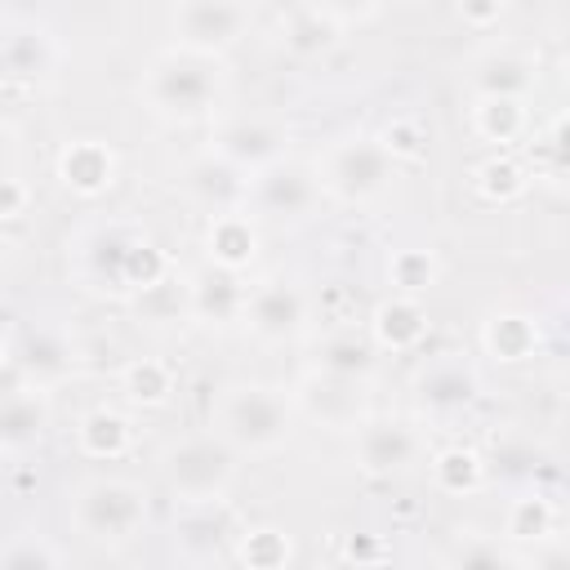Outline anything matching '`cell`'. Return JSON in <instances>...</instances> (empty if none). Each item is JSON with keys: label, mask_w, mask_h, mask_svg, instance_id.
<instances>
[{"label": "cell", "mask_w": 570, "mask_h": 570, "mask_svg": "<svg viewBox=\"0 0 570 570\" xmlns=\"http://www.w3.org/2000/svg\"><path fill=\"white\" fill-rule=\"evenodd\" d=\"M223 94V67L200 49H169L147 67L142 98L169 120H200Z\"/></svg>", "instance_id": "obj_1"}, {"label": "cell", "mask_w": 570, "mask_h": 570, "mask_svg": "<svg viewBox=\"0 0 570 570\" xmlns=\"http://www.w3.org/2000/svg\"><path fill=\"white\" fill-rule=\"evenodd\" d=\"M289 428H294V405L285 392L263 387V383H240L223 392L218 436L232 450H249V454L281 450L289 441Z\"/></svg>", "instance_id": "obj_2"}, {"label": "cell", "mask_w": 570, "mask_h": 570, "mask_svg": "<svg viewBox=\"0 0 570 570\" xmlns=\"http://www.w3.org/2000/svg\"><path fill=\"white\" fill-rule=\"evenodd\" d=\"M160 476H165V485H169V494L178 503L223 499L227 485H232V476H236V450L223 436H214V432L183 436L178 445L165 450Z\"/></svg>", "instance_id": "obj_3"}, {"label": "cell", "mask_w": 570, "mask_h": 570, "mask_svg": "<svg viewBox=\"0 0 570 570\" xmlns=\"http://www.w3.org/2000/svg\"><path fill=\"white\" fill-rule=\"evenodd\" d=\"M71 521L94 543H125L147 521V499L134 481L120 476H94L71 499Z\"/></svg>", "instance_id": "obj_4"}, {"label": "cell", "mask_w": 570, "mask_h": 570, "mask_svg": "<svg viewBox=\"0 0 570 570\" xmlns=\"http://www.w3.org/2000/svg\"><path fill=\"white\" fill-rule=\"evenodd\" d=\"M392 165H396V160L387 156V147H383L379 138L356 134V138H338V142L321 156L316 183H321V191H330V196H338V200H370V196H379V191L387 187Z\"/></svg>", "instance_id": "obj_5"}, {"label": "cell", "mask_w": 570, "mask_h": 570, "mask_svg": "<svg viewBox=\"0 0 570 570\" xmlns=\"http://www.w3.org/2000/svg\"><path fill=\"white\" fill-rule=\"evenodd\" d=\"M249 22V9L240 0H178L174 9V36L183 49H227L232 40H240Z\"/></svg>", "instance_id": "obj_6"}, {"label": "cell", "mask_w": 570, "mask_h": 570, "mask_svg": "<svg viewBox=\"0 0 570 570\" xmlns=\"http://www.w3.org/2000/svg\"><path fill=\"white\" fill-rule=\"evenodd\" d=\"M249 196L272 218H303L316 205L321 183H316V169H307L298 160H267V165H258Z\"/></svg>", "instance_id": "obj_7"}, {"label": "cell", "mask_w": 570, "mask_h": 570, "mask_svg": "<svg viewBox=\"0 0 570 570\" xmlns=\"http://www.w3.org/2000/svg\"><path fill=\"white\" fill-rule=\"evenodd\" d=\"M240 316L258 338H294L307 321V298L294 281H267L258 289H245Z\"/></svg>", "instance_id": "obj_8"}, {"label": "cell", "mask_w": 570, "mask_h": 570, "mask_svg": "<svg viewBox=\"0 0 570 570\" xmlns=\"http://www.w3.org/2000/svg\"><path fill=\"white\" fill-rule=\"evenodd\" d=\"M356 454L365 472H401L419 454V432L405 419H361Z\"/></svg>", "instance_id": "obj_9"}, {"label": "cell", "mask_w": 570, "mask_h": 570, "mask_svg": "<svg viewBox=\"0 0 570 570\" xmlns=\"http://www.w3.org/2000/svg\"><path fill=\"white\" fill-rule=\"evenodd\" d=\"M187 191L191 200H200L205 209L223 214V209H240V200L249 196V183H245V169L236 160H227L223 151H209L200 160L187 165Z\"/></svg>", "instance_id": "obj_10"}, {"label": "cell", "mask_w": 570, "mask_h": 570, "mask_svg": "<svg viewBox=\"0 0 570 570\" xmlns=\"http://www.w3.org/2000/svg\"><path fill=\"white\" fill-rule=\"evenodd\" d=\"M298 401L312 419H321L325 428H356L361 423V379H343V374H325L316 370L303 387H298Z\"/></svg>", "instance_id": "obj_11"}, {"label": "cell", "mask_w": 570, "mask_h": 570, "mask_svg": "<svg viewBox=\"0 0 570 570\" xmlns=\"http://www.w3.org/2000/svg\"><path fill=\"white\" fill-rule=\"evenodd\" d=\"M236 512L223 503V499H209V503H187L178 530H174V543L187 552V557H214L227 548V539H236Z\"/></svg>", "instance_id": "obj_12"}, {"label": "cell", "mask_w": 570, "mask_h": 570, "mask_svg": "<svg viewBox=\"0 0 570 570\" xmlns=\"http://www.w3.org/2000/svg\"><path fill=\"white\" fill-rule=\"evenodd\" d=\"M281 142H285V129L272 125V120H263V116H236L218 134V151L227 160H236L240 169H249V165L258 169V165L276 160L281 156Z\"/></svg>", "instance_id": "obj_13"}, {"label": "cell", "mask_w": 570, "mask_h": 570, "mask_svg": "<svg viewBox=\"0 0 570 570\" xmlns=\"http://www.w3.org/2000/svg\"><path fill=\"white\" fill-rule=\"evenodd\" d=\"M58 178L80 196H98L116 178V151L107 142H98V138H76L58 156Z\"/></svg>", "instance_id": "obj_14"}, {"label": "cell", "mask_w": 570, "mask_h": 570, "mask_svg": "<svg viewBox=\"0 0 570 570\" xmlns=\"http://www.w3.org/2000/svg\"><path fill=\"white\" fill-rule=\"evenodd\" d=\"M138 236L120 223H107V227H94L80 245V258H85V276L98 285V289H125V258H129V245Z\"/></svg>", "instance_id": "obj_15"}, {"label": "cell", "mask_w": 570, "mask_h": 570, "mask_svg": "<svg viewBox=\"0 0 570 570\" xmlns=\"http://www.w3.org/2000/svg\"><path fill=\"white\" fill-rule=\"evenodd\" d=\"M187 312L200 316V321H209V325H227V321H236L245 312V285L227 267L200 272L187 285Z\"/></svg>", "instance_id": "obj_16"}, {"label": "cell", "mask_w": 570, "mask_h": 570, "mask_svg": "<svg viewBox=\"0 0 570 570\" xmlns=\"http://www.w3.org/2000/svg\"><path fill=\"white\" fill-rule=\"evenodd\" d=\"M205 249H209V263H214V267L240 272V267L258 254V232H254V223H249L240 209H223V214H209Z\"/></svg>", "instance_id": "obj_17"}, {"label": "cell", "mask_w": 570, "mask_h": 570, "mask_svg": "<svg viewBox=\"0 0 570 570\" xmlns=\"http://www.w3.org/2000/svg\"><path fill=\"white\" fill-rule=\"evenodd\" d=\"M49 405L40 392H13L0 401V450H27L45 436Z\"/></svg>", "instance_id": "obj_18"}, {"label": "cell", "mask_w": 570, "mask_h": 570, "mask_svg": "<svg viewBox=\"0 0 570 570\" xmlns=\"http://www.w3.org/2000/svg\"><path fill=\"white\" fill-rule=\"evenodd\" d=\"M423 334H428V316L410 294H396L374 312V338L392 352H410Z\"/></svg>", "instance_id": "obj_19"}, {"label": "cell", "mask_w": 570, "mask_h": 570, "mask_svg": "<svg viewBox=\"0 0 570 570\" xmlns=\"http://www.w3.org/2000/svg\"><path fill=\"white\" fill-rule=\"evenodd\" d=\"M316 370L343 374V379H365L374 370V343L361 338L356 330H338L316 347Z\"/></svg>", "instance_id": "obj_20"}, {"label": "cell", "mask_w": 570, "mask_h": 570, "mask_svg": "<svg viewBox=\"0 0 570 570\" xmlns=\"http://www.w3.org/2000/svg\"><path fill=\"white\" fill-rule=\"evenodd\" d=\"M0 67H4L9 76L36 80V76H45V71L53 67V40H49L45 31H31V27L9 31V36L0 40Z\"/></svg>", "instance_id": "obj_21"}, {"label": "cell", "mask_w": 570, "mask_h": 570, "mask_svg": "<svg viewBox=\"0 0 570 570\" xmlns=\"http://www.w3.org/2000/svg\"><path fill=\"white\" fill-rule=\"evenodd\" d=\"M129 441H134V428L116 410H94L80 419V450L89 459H120L129 450Z\"/></svg>", "instance_id": "obj_22"}, {"label": "cell", "mask_w": 570, "mask_h": 570, "mask_svg": "<svg viewBox=\"0 0 570 570\" xmlns=\"http://www.w3.org/2000/svg\"><path fill=\"white\" fill-rule=\"evenodd\" d=\"M539 343V330L530 316H517V312H503V316H490L485 321V347L490 356L499 361H525Z\"/></svg>", "instance_id": "obj_23"}, {"label": "cell", "mask_w": 570, "mask_h": 570, "mask_svg": "<svg viewBox=\"0 0 570 570\" xmlns=\"http://www.w3.org/2000/svg\"><path fill=\"white\" fill-rule=\"evenodd\" d=\"M472 392H476V379H472L463 365H432V370L419 379V396H423V405H432V410H459V405L472 401Z\"/></svg>", "instance_id": "obj_24"}, {"label": "cell", "mask_w": 570, "mask_h": 570, "mask_svg": "<svg viewBox=\"0 0 570 570\" xmlns=\"http://www.w3.org/2000/svg\"><path fill=\"white\" fill-rule=\"evenodd\" d=\"M334 31H338V22H334L330 13L303 4V9H294L289 22H285V49H289V53H303V58L325 53V49L334 45Z\"/></svg>", "instance_id": "obj_25"}, {"label": "cell", "mask_w": 570, "mask_h": 570, "mask_svg": "<svg viewBox=\"0 0 570 570\" xmlns=\"http://www.w3.org/2000/svg\"><path fill=\"white\" fill-rule=\"evenodd\" d=\"M530 85H534L530 62L525 58H512V53L485 58L481 71H476V94L481 98H521Z\"/></svg>", "instance_id": "obj_26"}, {"label": "cell", "mask_w": 570, "mask_h": 570, "mask_svg": "<svg viewBox=\"0 0 570 570\" xmlns=\"http://www.w3.org/2000/svg\"><path fill=\"white\" fill-rule=\"evenodd\" d=\"M432 481H436L445 494H472V490L481 485V459H476L472 450H463V445L441 450V454L432 459Z\"/></svg>", "instance_id": "obj_27"}, {"label": "cell", "mask_w": 570, "mask_h": 570, "mask_svg": "<svg viewBox=\"0 0 570 570\" xmlns=\"http://www.w3.org/2000/svg\"><path fill=\"white\" fill-rule=\"evenodd\" d=\"M525 125L521 98H481L476 102V134L490 142H512Z\"/></svg>", "instance_id": "obj_28"}, {"label": "cell", "mask_w": 570, "mask_h": 570, "mask_svg": "<svg viewBox=\"0 0 570 570\" xmlns=\"http://www.w3.org/2000/svg\"><path fill=\"white\" fill-rule=\"evenodd\" d=\"M125 392H129V401H138V405H160V401L174 392V374H169L165 361L142 356V361L125 365Z\"/></svg>", "instance_id": "obj_29"}, {"label": "cell", "mask_w": 570, "mask_h": 570, "mask_svg": "<svg viewBox=\"0 0 570 570\" xmlns=\"http://www.w3.org/2000/svg\"><path fill=\"white\" fill-rule=\"evenodd\" d=\"M22 361H27V370H31L40 383H53V379H62V374L71 370V352H67V343H62L58 334H31Z\"/></svg>", "instance_id": "obj_30"}, {"label": "cell", "mask_w": 570, "mask_h": 570, "mask_svg": "<svg viewBox=\"0 0 570 570\" xmlns=\"http://www.w3.org/2000/svg\"><path fill=\"white\" fill-rule=\"evenodd\" d=\"M552 534V503L530 494V499H517L508 508V539L525 543V539H548Z\"/></svg>", "instance_id": "obj_31"}, {"label": "cell", "mask_w": 570, "mask_h": 570, "mask_svg": "<svg viewBox=\"0 0 570 570\" xmlns=\"http://www.w3.org/2000/svg\"><path fill=\"white\" fill-rule=\"evenodd\" d=\"M134 307L142 312V321H174L183 307H187V294L169 281V272L142 289H134Z\"/></svg>", "instance_id": "obj_32"}, {"label": "cell", "mask_w": 570, "mask_h": 570, "mask_svg": "<svg viewBox=\"0 0 570 570\" xmlns=\"http://www.w3.org/2000/svg\"><path fill=\"white\" fill-rule=\"evenodd\" d=\"M476 187H481L485 200H512V196L525 191V174H521L517 160L494 156V160H485V165L476 169Z\"/></svg>", "instance_id": "obj_33"}, {"label": "cell", "mask_w": 570, "mask_h": 570, "mask_svg": "<svg viewBox=\"0 0 570 570\" xmlns=\"http://www.w3.org/2000/svg\"><path fill=\"white\" fill-rule=\"evenodd\" d=\"M387 276H392V285H396L401 294H419V289L432 285L436 263H432L428 249H396L392 263H387Z\"/></svg>", "instance_id": "obj_34"}, {"label": "cell", "mask_w": 570, "mask_h": 570, "mask_svg": "<svg viewBox=\"0 0 570 570\" xmlns=\"http://www.w3.org/2000/svg\"><path fill=\"white\" fill-rule=\"evenodd\" d=\"M236 557H240L245 566L272 570V566H285V561H289V539H285L281 530H245Z\"/></svg>", "instance_id": "obj_35"}, {"label": "cell", "mask_w": 570, "mask_h": 570, "mask_svg": "<svg viewBox=\"0 0 570 570\" xmlns=\"http://www.w3.org/2000/svg\"><path fill=\"white\" fill-rule=\"evenodd\" d=\"M165 272H169V258H165L147 236H138V240L129 245V258H125V289H142V285L160 281Z\"/></svg>", "instance_id": "obj_36"}, {"label": "cell", "mask_w": 570, "mask_h": 570, "mask_svg": "<svg viewBox=\"0 0 570 570\" xmlns=\"http://www.w3.org/2000/svg\"><path fill=\"white\" fill-rule=\"evenodd\" d=\"M379 142L387 147L392 160H419V156L428 151V129H423L414 116H401V120H392V125L383 129Z\"/></svg>", "instance_id": "obj_37"}, {"label": "cell", "mask_w": 570, "mask_h": 570, "mask_svg": "<svg viewBox=\"0 0 570 570\" xmlns=\"http://www.w3.org/2000/svg\"><path fill=\"white\" fill-rule=\"evenodd\" d=\"M450 557H454V561H463V566H512V561H517L512 552H503L494 539H481V534L459 539Z\"/></svg>", "instance_id": "obj_38"}, {"label": "cell", "mask_w": 570, "mask_h": 570, "mask_svg": "<svg viewBox=\"0 0 570 570\" xmlns=\"http://www.w3.org/2000/svg\"><path fill=\"white\" fill-rule=\"evenodd\" d=\"M62 552L45 543H22V548H0V566H58Z\"/></svg>", "instance_id": "obj_39"}, {"label": "cell", "mask_w": 570, "mask_h": 570, "mask_svg": "<svg viewBox=\"0 0 570 570\" xmlns=\"http://www.w3.org/2000/svg\"><path fill=\"white\" fill-rule=\"evenodd\" d=\"M27 209V187L18 178H0V218H18Z\"/></svg>", "instance_id": "obj_40"}, {"label": "cell", "mask_w": 570, "mask_h": 570, "mask_svg": "<svg viewBox=\"0 0 570 570\" xmlns=\"http://www.w3.org/2000/svg\"><path fill=\"white\" fill-rule=\"evenodd\" d=\"M459 13L468 22H476V27H485V22H494L503 13V0H459Z\"/></svg>", "instance_id": "obj_41"}, {"label": "cell", "mask_w": 570, "mask_h": 570, "mask_svg": "<svg viewBox=\"0 0 570 570\" xmlns=\"http://www.w3.org/2000/svg\"><path fill=\"white\" fill-rule=\"evenodd\" d=\"M312 9H321V13H330L334 22L338 18H347V13H361V9H370V0H307Z\"/></svg>", "instance_id": "obj_42"}, {"label": "cell", "mask_w": 570, "mask_h": 570, "mask_svg": "<svg viewBox=\"0 0 570 570\" xmlns=\"http://www.w3.org/2000/svg\"><path fill=\"white\" fill-rule=\"evenodd\" d=\"M4 254H9V240H4V236H0V263H4Z\"/></svg>", "instance_id": "obj_43"}, {"label": "cell", "mask_w": 570, "mask_h": 570, "mask_svg": "<svg viewBox=\"0 0 570 570\" xmlns=\"http://www.w3.org/2000/svg\"><path fill=\"white\" fill-rule=\"evenodd\" d=\"M0 147H4V125H0Z\"/></svg>", "instance_id": "obj_44"}, {"label": "cell", "mask_w": 570, "mask_h": 570, "mask_svg": "<svg viewBox=\"0 0 570 570\" xmlns=\"http://www.w3.org/2000/svg\"><path fill=\"white\" fill-rule=\"evenodd\" d=\"M0 370H4V347H0Z\"/></svg>", "instance_id": "obj_45"}]
</instances>
